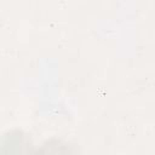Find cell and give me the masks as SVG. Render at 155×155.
Here are the masks:
<instances>
[{
	"label": "cell",
	"instance_id": "7a4b0ae2",
	"mask_svg": "<svg viewBox=\"0 0 155 155\" xmlns=\"http://www.w3.org/2000/svg\"><path fill=\"white\" fill-rule=\"evenodd\" d=\"M36 155H76L74 147L61 138L46 140L36 151Z\"/></svg>",
	"mask_w": 155,
	"mask_h": 155
},
{
	"label": "cell",
	"instance_id": "6da1fadb",
	"mask_svg": "<svg viewBox=\"0 0 155 155\" xmlns=\"http://www.w3.org/2000/svg\"><path fill=\"white\" fill-rule=\"evenodd\" d=\"M31 138L19 128L5 132L0 138V155H36Z\"/></svg>",
	"mask_w": 155,
	"mask_h": 155
}]
</instances>
